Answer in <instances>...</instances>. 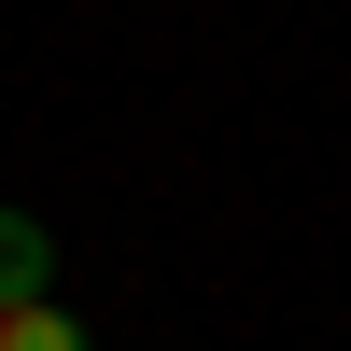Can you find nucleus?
I'll list each match as a JSON object with an SVG mask.
<instances>
[{"instance_id": "obj_1", "label": "nucleus", "mask_w": 351, "mask_h": 351, "mask_svg": "<svg viewBox=\"0 0 351 351\" xmlns=\"http://www.w3.org/2000/svg\"><path fill=\"white\" fill-rule=\"evenodd\" d=\"M28 295H56V239L28 211H0V309H28Z\"/></svg>"}, {"instance_id": "obj_2", "label": "nucleus", "mask_w": 351, "mask_h": 351, "mask_svg": "<svg viewBox=\"0 0 351 351\" xmlns=\"http://www.w3.org/2000/svg\"><path fill=\"white\" fill-rule=\"evenodd\" d=\"M0 351H99V337H84L56 295H28V309H0Z\"/></svg>"}]
</instances>
